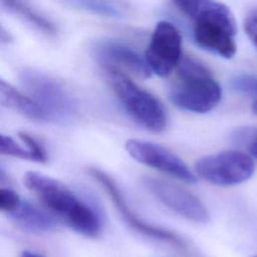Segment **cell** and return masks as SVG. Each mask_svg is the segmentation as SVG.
Instances as JSON below:
<instances>
[{"instance_id": "cell-1", "label": "cell", "mask_w": 257, "mask_h": 257, "mask_svg": "<svg viewBox=\"0 0 257 257\" xmlns=\"http://www.w3.org/2000/svg\"><path fill=\"white\" fill-rule=\"evenodd\" d=\"M173 2L192 21L193 37L200 47L227 59L235 55L237 25L228 6L214 0Z\"/></svg>"}, {"instance_id": "cell-2", "label": "cell", "mask_w": 257, "mask_h": 257, "mask_svg": "<svg viewBox=\"0 0 257 257\" xmlns=\"http://www.w3.org/2000/svg\"><path fill=\"white\" fill-rule=\"evenodd\" d=\"M24 184L49 213L57 216L72 230L86 237L98 236L101 223L97 213L63 183L29 172L24 177Z\"/></svg>"}, {"instance_id": "cell-3", "label": "cell", "mask_w": 257, "mask_h": 257, "mask_svg": "<svg viewBox=\"0 0 257 257\" xmlns=\"http://www.w3.org/2000/svg\"><path fill=\"white\" fill-rule=\"evenodd\" d=\"M171 101L181 109L205 113L220 102L222 89L206 65L193 57H182L176 81L170 90Z\"/></svg>"}, {"instance_id": "cell-4", "label": "cell", "mask_w": 257, "mask_h": 257, "mask_svg": "<svg viewBox=\"0 0 257 257\" xmlns=\"http://www.w3.org/2000/svg\"><path fill=\"white\" fill-rule=\"evenodd\" d=\"M102 68L117 99L135 121L148 131L163 132L168 124V116L162 102L122 70L109 66Z\"/></svg>"}, {"instance_id": "cell-5", "label": "cell", "mask_w": 257, "mask_h": 257, "mask_svg": "<svg viewBox=\"0 0 257 257\" xmlns=\"http://www.w3.org/2000/svg\"><path fill=\"white\" fill-rule=\"evenodd\" d=\"M20 81L42 110L45 120L64 122L74 115L72 98L55 79L35 70H24L20 74Z\"/></svg>"}, {"instance_id": "cell-6", "label": "cell", "mask_w": 257, "mask_h": 257, "mask_svg": "<svg viewBox=\"0 0 257 257\" xmlns=\"http://www.w3.org/2000/svg\"><path fill=\"white\" fill-rule=\"evenodd\" d=\"M198 176L216 186H233L250 179L254 173L253 160L237 150H227L206 156L196 164Z\"/></svg>"}, {"instance_id": "cell-7", "label": "cell", "mask_w": 257, "mask_h": 257, "mask_svg": "<svg viewBox=\"0 0 257 257\" xmlns=\"http://www.w3.org/2000/svg\"><path fill=\"white\" fill-rule=\"evenodd\" d=\"M181 58L182 37L179 30L169 21H160L145 52V61L149 69L165 77L177 67Z\"/></svg>"}, {"instance_id": "cell-8", "label": "cell", "mask_w": 257, "mask_h": 257, "mask_svg": "<svg viewBox=\"0 0 257 257\" xmlns=\"http://www.w3.org/2000/svg\"><path fill=\"white\" fill-rule=\"evenodd\" d=\"M142 182L164 205L186 219L198 223L209 220V211L204 203L186 189L152 177H144Z\"/></svg>"}, {"instance_id": "cell-9", "label": "cell", "mask_w": 257, "mask_h": 257, "mask_svg": "<svg viewBox=\"0 0 257 257\" xmlns=\"http://www.w3.org/2000/svg\"><path fill=\"white\" fill-rule=\"evenodd\" d=\"M125 151L137 162L164 172L185 183L194 184L196 178L187 165L164 147L146 141L128 140Z\"/></svg>"}, {"instance_id": "cell-10", "label": "cell", "mask_w": 257, "mask_h": 257, "mask_svg": "<svg viewBox=\"0 0 257 257\" xmlns=\"http://www.w3.org/2000/svg\"><path fill=\"white\" fill-rule=\"evenodd\" d=\"M89 174L91 177H93L96 182L103 188V190L106 192V194L109 196V199L113 203L114 207L119 212L122 219L136 231L139 233L148 236L150 238L158 239L163 242L170 243L174 246L185 248L186 243L185 241L175 234L174 232H171L169 230H165L163 228H159L156 226H153L142 219H140L128 207L126 204L120 190L118 189L115 182L104 172L98 170V169H90Z\"/></svg>"}, {"instance_id": "cell-11", "label": "cell", "mask_w": 257, "mask_h": 257, "mask_svg": "<svg viewBox=\"0 0 257 257\" xmlns=\"http://www.w3.org/2000/svg\"><path fill=\"white\" fill-rule=\"evenodd\" d=\"M93 56L102 67L109 66L120 70L124 68L142 77L151 75L145 59L123 44L112 41L97 43L93 47Z\"/></svg>"}, {"instance_id": "cell-12", "label": "cell", "mask_w": 257, "mask_h": 257, "mask_svg": "<svg viewBox=\"0 0 257 257\" xmlns=\"http://www.w3.org/2000/svg\"><path fill=\"white\" fill-rule=\"evenodd\" d=\"M48 213L28 202H21L15 210L10 212V218L27 231L43 233L53 231L57 227L55 218Z\"/></svg>"}, {"instance_id": "cell-13", "label": "cell", "mask_w": 257, "mask_h": 257, "mask_svg": "<svg viewBox=\"0 0 257 257\" xmlns=\"http://www.w3.org/2000/svg\"><path fill=\"white\" fill-rule=\"evenodd\" d=\"M0 105L13 109L29 118L43 120L40 107L28 96L0 78Z\"/></svg>"}, {"instance_id": "cell-14", "label": "cell", "mask_w": 257, "mask_h": 257, "mask_svg": "<svg viewBox=\"0 0 257 257\" xmlns=\"http://www.w3.org/2000/svg\"><path fill=\"white\" fill-rule=\"evenodd\" d=\"M2 3L10 11L20 15L46 35L53 36L57 33V27L50 19L30 7L22 0H5Z\"/></svg>"}, {"instance_id": "cell-15", "label": "cell", "mask_w": 257, "mask_h": 257, "mask_svg": "<svg viewBox=\"0 0 257 257\" xmlns=\"http://www.w3.org/2000/svg\"><path fill=\"white\" fill-rule=\"evenodd\" d=\"M72 7L106 17H119L122 8L116 0H64Z\"/></svg>"}, {"instance_id": "cell-16", "label": "cell", "mask_w": 257, "mask_h": 257, "mask_svg": "<svg viewBox=\"0 0 257 257\" xmlns=\"http://www.w3.org/2000/svg\"><path fill=\"white\" fill-rule=\"evenodd\" d=\"M0 154L5 156H12L15 158L33 161L30 152L21 147L12 138L0 134Z\"/></svg>"}, {"instance_id": "cell-17", "label": "cell", "mask_w": 257, "mask_h": 257, "mask_svg": "<svg viewBox=\"0 0 257 257\" xmlns=\"http://www.w3.org/2000/svg\"><path fill=\"white\" fill-rule=\"evenodd\" d=\"M233 88L245 95L257 96V75L239 74L232 78Z\"/></svg>"}, {"instance_id": "cell-18", "label": "cell", "mask_w": 257, "mask_h": 257, "mask_svg": "<svg viewBox=\"0 0 257 257\" xmlns=\"http://www.w3.org/2000/svg\"><path fill=\"white\" fill-rule=\"evenodd\" d=\"M18 136L27 147V150L30 152L33 161L39 162V163H44L46 161L47 156L44 149L33 137H31L26 133H19Z\"/></svg>"}, {"instance_id": "cell-19", "label": "cell", "mask_w": 257, "mask_h": 257, "mask_svg": "<svg viewBox=\"0 0 257 257\" xmlns=\"http://www.w3.org/2000/svg\"><path fill=\"white\" fill-rule=\"evenodd\" d=\"M21 203L19 196L12 190L0 189V211L12 212Z\"/></svg>"}, {"instance_id": "cell-20", "label": "cell", "mask_w": 257, "mask_h": 257, "mask_svg": "<svg viewBox=\"0 0 257 257\" xmlns=\"http://www.w3.org/2000/svg\"><path fill=\"white\" fill-rule=\"evenodd\" d=\"M232 140L238 145H251L257 140V126H243L236 130L232 135Z\"/></svg>"}, {"instance_id": "cell-21", "label": "cell", "mask_w": 257, "mask_h": 257, "mask_svg": "<svg viewBox=\"0 0 257 257\" xmlns=\"http://www.w3.org/2000/svg\"><path fill=\"white\" fill-rule=\"evenodd\" d=\"M243 26L247 37L257 49V8L252 9L247 13Z\"/></svg>"}, {"instance_id": "cell-22", "label": "cell", "mask_w": 257, "mask_h": 257, "mask_svg": "<svg viewBox=\"0 0 257 257\" xmlns=\"http://www.w3.org/2000/svg\"><path fill=\"white\" fill-rule=\"evenodd\" d=\"M12 41V36L1 24H0V43H10Z\"/></svg>"}, {"instance_id": "cell-23", "label": "cell", "mask_w": 257, "mask_h": 257, "mask_svg": "<svg viewBox=\"0 0 257 257\" xmlns=\"http://www.w3.org/2000/svg\"><path fill=\"white\" fill-rule=\"evenodd\" d=\"M248 147H249L250 154L257 159V140L255 142H253L251 145H249Z\"/></svg>"}, {"instance_id": "cell-24", "label": "cell", "mask_w": 257, "mask_h": 257, "mask_svg": "<svg viewBox=\"0 0 257 257\" xmlns=\"http://www.w3.org/2000/svg\"><path fill=\"white\" fill-rule=\"evenodd\" d=\"M21 257H42V256L39 255V254H37V253H34V252L24 251V252L21 254Z\"/></svg>"}, {"instance_id": "cell-25", "label": "cell", "mask_w": 257, "mask_h": 257, "mask_svg": "<svg viewBox=\"0 0 257 257\" xmlns=\"http://www.w3.org/2000/svg\"><path fill=\"white\" fill-rule=\"evenodd\" d=\"M252 111H253L255 114H257V100L254 101L253 104H252Z\"/></svg>"}, {"instance_id": "cell-26", "label": "cell", "mask_w": 257, "mask_h": 257, "mask_svg": "<svg viewBox=\"0 0 257 257\" xmlns=\"http://www.w3.org/2000/svg\"><path fill=\"white\" fill-rule=\"evenodd\" d=\"M5 179H6L5 173L0 169V182H1V181H3V180H5Z\"/></svg>"}, {"instance_id": "cell-27", "label": "cell", "mask_w": 257, "mask_h": 257, "mask_svg": "<svg viewBox=\"0 0 257 257\" xmlns=\"http://www.w3.org/2000/svg\"><path fill=\"white\" fill-rule=\"evenodd\" d=\"M252 257H257V255H255V256H252Z\"/></svg>"}, {"instance_id": "cell-28", "label": "cell", "mask_w": 257, "mask_h": 257, "mask_svg": "<svg viewBox=\"0 0 257 257\" xmlns=\"http://www.w3.org/2000/svg\"><path fill=\"white\" fill-rule=\"evenodd\" d=\"M3 1H5V0H1V2H3Z\"/></svg>"}]
</instances>
